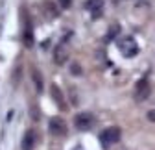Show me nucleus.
<instances>
[{"mask_svg": "<svg viewBox=\"0 0 155 150\" xmlns=\"http://www.w3.org/2000/svg\"><path fill=\"white\" fill-rule=\"evenodd\" d=\"M96 119L92 113H87V111H83V113H78L76 119H74V124L78 130H81V132H87V130H91L94 126Z\"/></svg>", "mask_w": 155, "mask_h": 150, "instance_id": "1", "label": "nucleus"}, {"mask_svg": "<svg viewBox=\"0 0 155 150\" xmlns=\"http://www.w3.org/2000/svg\"><path fill=\"white\" fill-rule=\"evenodd\" d=\"M118 139H120V130L114 128V126H113V128H107L105 132L100 135V141H102V145H104L105 148L111 146V145H114Z\"/></svg>", "mask_w": 155, "mask_h": 150, "instance_id": "2", "label": "nucleus"}, {"mask_svg": "<svg viewBox=\"0 0 155 150\" xmlns=\"http://www.w3.org/2000/svg\"><path fill=\"white\" fill-rule=\"evenodd\" d=\"M118 48H120V52L126 56V58H131V56H135L139 52V46H137V41L133 39V37H126L124 41H120V45H118Z\"/></svg>", "mask_w": 155, "mask_h": 150, "instance_id": "3", "label": "nucleus"}, {"mask_svg": "<svg viewBox=\"0 0 155 150\" xmlns=\"http://www.w3.org/2000/svg\"><path fill=\"white\" fill-rule=\"evenodd\" d=\"M48 130H50L52 135H65L67 134V122L59 117H54V119H50Z\"/></svg>", "mask_w": 155, "mask_h": 150, "instance_id": "4", "label": "nucleus"}, {"mask_svg": "<svg viewBox=\"0 0 155 150\" xmlns=\"http://www.w3.org/2000/svg\"><path fill=\"white\" fill-rule=\"evenodd\" d=\"M148 97H150V84L142 78V80H139L137 87H135V100H137V102H144Z\"/></svg>", "mask_w": 155, "mask_h": 150, "instance_id": "5", "label": "nucleus"}, {"mask_svg": "<svg viewBox=\"0 0 155 150\" xmlns=\"http://www.w3.org/2000/svg\"><path fill=\"white\" fill-rule=\"evenodd\" d=\"M67 60H68V45L63 41V43L57 45V48H55V52H54V61H55L57 65H63Z\"/></svg>", "mask_w": 155, "mask_h": 150, "instance_id": "6", "label": "nucleus"}, {"mask_svg": "<svg viewBox=\"0 0 155 150\" xmlns=\"http://www.w3.org/2000/svg\"><path fill=\"white\" fill-rule=\"evenodd\" d=\"M85 8L92 13L94 19H98V17L102 15V9H104V0H87Z\"/></svg>", "mask_w": 155, "mask_h": 150, "instance_id": "7", "label": "nucleus"}, {"mask_svg": "<svg viewBox=\"0 0 155 150\" xmlns=\"http://www.w3.org/2000/svg\"><path fill=\"white\" fill-rule=\"evenodd\" d=\"M33 146H35V132L28 130L22 137V150H33Z\"/></svg>", "mask_w": 155, "mask_h": 150, "instance_id": "8", "label": "nucleus"}, {"mask_svg": "<svg viewBox=\"0 0 155 150\" xmlns=\"http://www.w3.org/2000/svg\"><path fill=\"white\" fill-rule=\"evenodd\" d=\"M24 45L30 48L33 46V30H31V22H30V19L26 21L24 19Z\"/></svg>", "mask_w": 155, "mask_h": 150, "instance_id": "9", "label": "nucleus"}, {"mask_svg": "<svg viewBox=\"0 0 155 150\" xmlns=\"http://www.w3.org/2000/svg\"><path fill=\"white\" fill-rule=\"evenodd\" d=\"M52 97H54V100L59 104V107L65 111L67 109V102H65V98H63V93H61V89L57 87V85H52Z\"/></svg>", "mask_w": 155, "mask_h": 150, "instance_id": "10", "label": "nucleus"}, {"mask_svg": "<svg viewBox=\"0 0 155 150\" xmlns=\"http://www.w3.org/2000/svg\"><path fill=\"white\" fill-rule=\"evenodd\" d=\"M33 82H35V87H37V93H43V76H41V72H39L37 69H33Z\"/></svg>", "mask_w": 155, "mask_h": 150, "instance_id": "11", "label": "nucleus"}, {"mask_svg": "<svg viewBox=\"0 0 155 150\" xmlns=\"http://www.w3.org/2000/svg\"><path fill=\"white\" fill-rule=\"evenodd\" d=\"M59 2V6L63 8V9H67V8H70V4H72V0H57Z\"/></svg>", "mask_w": 155, "mask_h": 150, "instance_id": "12", "label": "nucleus"}, {"mask_svg": "<svg viewBox=\"0 0 155 150\" xmlns=\"http://www.w3.org/2000/svg\"><path fill=\"white\" fill-rule=\"evenodd\" d=\"M148 119L155 122V109H151V111H150V113H148Z\"/></svg>", "mask_w": 155, "mask_h": 150, "instance_id": "13", "label": "nucleus"}]
</instances>
